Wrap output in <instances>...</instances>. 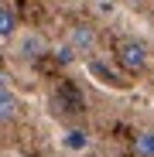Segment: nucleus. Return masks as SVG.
Wrapping results in <instances>:
<instances>
[{
  "label": "nucleus",
  "instance_id": "obj_8",
  "mask_svg": "<svg viewBox=\"0 0 154 157\" xmlns=\"http://www.w3.org/2000/svg\"><path fill=\"white\" fill-rule=\"evenodd\" d=\"M75 55H79V51H75V48H72L69 41H65V44H62V48L55 51V58H58V65H69V62H75Z\"/></svg>",
  "mask_w": 154,
  "mask_h": 157
},
{
  "label": "nucleus",
  "instance_id": "obj_6",
  "mask_svg": "<svg viewBox=\"0 0 154 157\" xmlns=\"http://www.w3.org/2000/svg\"><path fill=\"white\" fill-rule=\"evenodd\" d=\"M14 28H17V17H14V10L0 4V38H10V34H14Z\"/></svg>",
  "mask_w": 154,
  "mask_h": 157
},
{
  "label": "nucleus",
  "instance_id": "obj_2",
  "mask_svg": "<svg viewBox=\"0 0 154 157\" xmlns=\"http://www.w3.org/2000/svg\"><path fill=\"white\" fill-rule=\"evenodd\" d=\"M69 44L79 51V55H89V51L96 48V31L89 28V24H75V28L69 31Z\"/></svg>",
  "mask_w": 154,
  "mask_h": 157
},
{
  "label": "nucleus",
  "instance_id": "obj_10",
  "mask_svg": "<svg viewBox=\"0 0 154 157\" xmlns=\"http://www.w3.org/2000/svg\"><path fill=\"white\" fill-rule=\"evenodd\" d=\"M127 4H144V0H127Z\"/></svg>",
  "mask_w": 154,
  "mask_h": 157
},
{
  "label": "nucleus",
  "instance_id": "obj_1",
  "mask_svg": "<svg viewBox=\"0 0 154 157\" xmlns=\"http://www.w3.org/2000/svg\"><path fill=\"white\" fill-rule=\"evenodd\" d=\"M116 62H120L123 72L140 75V72H147V65H151V48H147L140 38H120V41H116Z\"/></svg>",
  "mask_w": 154,
  "mask_h": 157
},
{
  "label": "nucleus",
  "instance_id": "obj_4",
  "mask_svg": "<svg viewBox=\"0 0 154 157\" xmlns=\"http://www.w3.org/2000/svg\"><path fill=\"white\" fill-rule=\"evenodd\" d=\"M17 113H21V102H17V96H14L7 86H0V123H10V120H17Z\"/></svg>",
  "mask_w": 154,
  "mask_h": 157
},
{
  "label": "nucleus",
  "instance_id": "obj_7",
  "mask_svg": "<svg viewBox=\"0 0 154 157\" xmlns=\"http://www.w3.org/2000/svg\"><path fill=\"white\" fill-rule=\"evenodd\" d=\"M65 147L69 150H86L89 147V133H86V130H69V133H65Z\"/></svg>",
  "mask_w": 154,
  "mask_h": 157
},
{
  "label": "nucleus",
  "instance_id": "obj_9",
  "mask_svg": "<svg viewBox=\"0 0 154 157\" xmlns=\"http://www.w3.org/2000/svg\"><path fill=\"white\" fill-rule=\"evenodd\" d=\"M96 4H99V7H113L116 0H96Z\"/></svg>",
  "mask_w": 154,
  "mask_h": 157
},
{
  "label": "nucleus",
  "instance_id": "obj_3",
  "mask_svg": "<svg viewBox=\"0 0 154 157\" xmlns=\"http://www.w3.org/2000/svg\"><path fill=\"white\" fill-rule=\"evenodd\" d=\"M17 51H21V58L34 62V58H41L45 51H48V44H45V38H41V34H24V38H21V44H17Z\"/></svg>",
  "mask_w": 154,
  "mask_h": 157
},
{
  "label": "nucleus",
  "instance_id": "obj_5",
  "mask_svg": "<svg viewBox=\"0 0 154 157\" xmlns=\"http://www.w3.org/2000/svg\"><path fill=\"white\" fill-rule=\"evenodd\" d=\"M134 154L137 157H154V130H140L134 137Z\"/></svg>",
  "mask_w": 154,
  "mask_h": 157
}]
</instances>
